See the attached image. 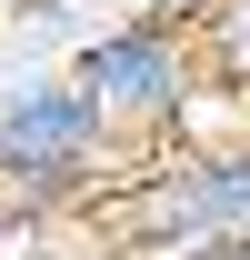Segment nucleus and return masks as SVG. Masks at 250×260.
<instances>
[{
  "instance_id": "7",
  "label": "nucleus",
  "mask_w": 250,
  "mask_h": 260,
  "mask_svg": "<svg viewBox=\"0 0 250 260\" xmlns=\"http://www.w3.org/2000/svg\"><path fill=\"white\" fill-rule=\"evenodd\" d=\"M0 20H10V0H0Z\"/></svg>"
},
{
  "instance_id": "4",
  "label": "nucleus",
  "mask_w": 250,
  "mask_h": 260,
  "mask_svg": "<svg viewBox=\"0 0 250 260\" xmlns=\"http://www.w3.org/2000/svg\"><path fill=\"white\" fill-rule=\"evenodd\" d=\"M190 40H200V80L230 90V100H250V0H210L190 20Z\"/></svg>"
},
{
  "instance_id": "6",
  "label": "nucleus",
  "mask_w": 250,
  "mask_h": 260,
  "mask_svg": "<svg viewBox=\"0 0 250 260\" xmlns=\"http://www.w3.org/2000/svg\"><path fill=\"white\" fill-rule=\"evenodd\" d=\"M140 10H160V20H180V30H190V20H200L210 0H140Z\"/></svg>"
},
{
  "instance_id": "5",
  "label": "nucleus",
  "mask_w": 250,
  "mask_h": 260,
  "mask_svg": "<svg viewBox=\"0 0 250 260\" xmlns=\"http://www.w3.org/2000/svg\"><path fill=\"white\" fill-rule=\"evenodd\" d=\"M10 10H20V30L40 50H80L90 40V0H10Z\"/></svg>"
},
{
  "instance_id": "3",
  "label": "nucleus",
  "mask_w": 250,
  "mask_h": 260,
  "mask_svg": "<svg viewBox=\"0 0 250 260\" xmlns=\"http://www.w3.org/2000/svg\"><path fill=\"white\" fill-rule=\"evenodd\" d=\"M120 220L140 230V250H240L250 240V130L170 150V170H140V190L120 200Z\"/></svg>"
},
{
  "instance_id": "1",
  "label": "nucleus",
  "mask_w": 250,
  "mask_h": 260,
  "mask_svg": "<svg viewBox=\"0 0 250 260\" xmlns=\"http://www.w3.org/2000/svg\"><path fill=\"white\" fill-rule=\"evenodd\" d=\"M110 160H120V140L60 60L20 70L0 90V200L10 210H70V200L100 190Z\"/></svg>"
},
{
  "instance_id": "2",
  "label": "nucleus",
  "mask_w": 250,
  "mask_h": 260,
  "mask_svg": "<svg viewBox=\"0 0 250 260\" xmlns=\"http://www.w3.org/2000/svg\"><path fill=\"white\" fill-rule=\"evenodd\" d=\"M70 80L90 90V110L110 120V140H180L190 100L210 90L200 80V40L160 10H120V20H90V40L70 50Z\"/></svg>"
}]
</instances>
